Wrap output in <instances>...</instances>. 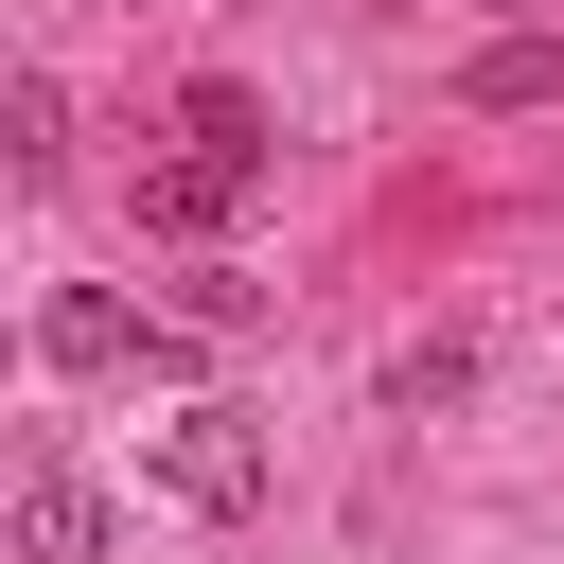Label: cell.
Wrapping results in <instances>:
<instances>
[{"label": "cell", "instance_id": "5b68a950", "mask_svg": "<svg viewBox=\"0 0 564 564\" xmlns=\"http://www.w3.org/2000/svg\"><path fill=\"white\" fill-rule=\"evenodd\" d=\"M458 88H476V106H546V88H564V53H546V35H494Z\"/></svg>", "mask_w": 564, "mask_h": 564}, {"label": "cell", "instance_id": "3957f363", "mask_svg": "<svg viewBox=\"0 0 564 564\" xmlns=\"http://www.w3.org/2000/svg\"><path fill=\"white\" fill-rule=\"evenodd\" d=\"M247 176H264V159H212V141H194V159H159V176H141V229H229V212H247Z\"/></svg>", "mask_w": 564, "mask_h": 564}, {"label": "cell", "instance_id": "6da1fadb", "mask_svg": "<svg viewBox=\"0 0 564 564\" xmlns=\"http://www.w3.org/2000/svg\"><path fill=\"white\" fill-rule=\"evenodd\" d=\"M141 458H159V494H194V511H264V441H247L229 405H194V423H159Z\"/></svg>", "mask_w": 564, "mask_h": 564}, {"label": "cell", "instance_id": "7a4b0ae2", "mask_svg": "<svg viewBox=\"0 0 564 564\" xmlns=\"http://www.w3.org/2000/svg\"><path fill=\"white\" fill-rule=\"evenodd\" d=\"M18 564H106V494L70 458H18Z\"/></svg>", "mask_w": 564, "mask_h": 564}, {"label": "cell", "instance_id": "277c9868", "mask_svg": "<svg viewBox=\"0 0 564 564\" xmlns=\"http://www.w3.org/2000/svg\"><path fill=\"white\" fill-rule=\"evenodd\" d=\"M35 352H53V370H123V352H141V317H123V300H88V282H70V300H53V317H35Z\"/></svg>", "mask_w": 564, "mask_h": 564}]
</instances>
